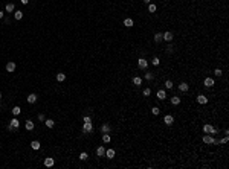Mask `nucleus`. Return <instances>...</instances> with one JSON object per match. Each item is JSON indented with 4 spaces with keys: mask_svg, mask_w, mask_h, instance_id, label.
Here are the masks:
<instances>
[{
    "mask_svg": "<svg viewBox=\"0 0 229 169\" xmlns=\"http://www.w3.org/2000/svg\"><path fill=\"white\" fill-rule=\"evenodd\" d=\"M82 131H84V133H92V131H93V125H92V122H84V125H82Z\"/></svg>",
    "mask_w": 229,
    "mask_h": 169,
    "instance_id": "1",
    "label": "nucleus"
},
{
    "mask_svg": "<svg viewBox=\"0 0 229 169\" xmlns=\"http://www.w3.org/2000/svg\"><path fill=\"white\" fill-rule=\"evenodd\" d=\"M18 126H20V120L14 117V119L11 120V123H9V126H8V128H9V130H12V128H18Z\"/></svg>",
    "mask_w": 229,
    "mask_h": 169,
    "instance_id": "2",
    "label": "nucleus"
},
{
    "mask_svg": "<svg viewBox=\"0 0 229 169\" xmlns=\"http://www.w3.org/2000/svg\"><path fill=\"white\" fill-rule=\"evenodd\" d=\"M203 85H205L206 88H211L212 85H214V79H212V78H205V81H203Z\"/></svg>",
    "mask_w": 229,
    "mask_h": 169,
    "instance_id": "3",
    "label": "nucleus"
},
{
    "mask_svg": "<svg viewBox=\"0 0 229 169\" xmlns=\"http://www.w3.org/2000/svg\"><path fill=\"white\" fill-rule=\"evenodd\" d=\"M137 65H139V69H147L148 67V61L145 58H141L139 61H137Z\"/></svg>",
    "mask_w": 229,
    "mask_h": 169,
    "instance_id": "4",
    "label": "nucleus"
},
{
    "mask_svg": "<svg viewBox=\"0 0 229 169\" xmlns=\"http://www.w3.org/2000/svg\"><path fill=\"white\" fill-rule=\"evenodd\" d=\"M197 102H199V104H202V105H205V104H208V98L205 96V94H199V96H197Z\"/></svg>",
    "mask_w": 229,
    "mask_h": 169,
    "instance_id": "5",
    "label": "nucleus"
},
{
    "mask_svg": "<svg viewBox=\"0 0 229 169\" xmlns=\"http://www.w3.org/2000/svg\"><path fill=\"white\" fill-rule=\"evenodd\" d=\"M164 122H165V125H173V122H174V117L171 116V114H166V116L164 117Z\"/></svg>",
    "mask_w": 229,
    "mask_h": 169,
    "instance_id": "6",
    "label": "nucleus"
},
{
    "mask_svg": "<svg viewBox=\"0 0 229 169\" xmlns=\"http://www.w3.org/2000/svg\"><path fill=\"white\" fill-rule=\"evenodd\" d=\"M53 164H55V160H53V158H51V157L44 158V166L46 168H52Z\"/></svg>",
    "mask_w": 229,
    "mask_h": 169,
    "instance_id": "7",
    "label": "nucleus"
},
{
    "mask_svg": "<svg viewBox=\"0 0 229 169\" xmlns=\"http://www.w3.org/2000/svg\"><path fill=\"white\" fill-rule=\"evenodd\" d=\"M26 99H28V102H29V104H35L38 98H37V94H35V93H31V94H29V96L26 98Z\"/></svg>",
    "mask_w": 229,
    "mask_h": 169,
    "instance_id": "8",
    "label": "nucleus"
},
{
    "mask_svg": "<svg viewBox=\"0 0 229 169\" xmlns=\"http://www.w3.org/2000/svg\"><path fill=\"white\" fill-rule=\"evenodd\" d=\"M6 70H8L9 73H12V72L15 70V63H14V61H9V63L6 64Z\"/></svg>",
    "mask_w": 229,
    "mask_h": 169,
    "instance_id": "9",
    "label": "nucleus"
},
{
    "mask_svg": "<svg viewBox=\"0 0 229 169\" xmlns=\"http://www.w3.org/2000/svg\"><path fill=\"white\" fill-rule=\"evenodd\" d=\"M157 99H160V101H164L165 98H166V93H165V90H157Z\"/></svg>",
    "mask_w": 229,
    "mask_h": 169,
    "instance_id": "10",
    "label": "nucleus"
},
{
    "mask_svg": "<svg viewBox=\"0 0 229 169\" xmlns=\"http://www.w3.org/2000/svg\"><path fill=\"white\" fill-rule=\"evenodd\" d=\"M96 155H98V157H102V155H106V148H104V146H98Z\"/></svg>",
    "mask_w": 229,
    "mask_h": 169,
    "instance_id": "11",
    "label": "nucleus"
},
{
    "mask_svg": "<svg viewBox=\"0 0 229 169\" xmlns=\"http://www.w3.org/2000/svg\"><path fill=\"white\" fill-rule=\"evenodd\" d=\"M24 128H26L28 131H32V130H34V122H32V120H26V123H24Z\"/></svg>",
    "mask_w": 229,
    "mask_h": 169,
    "instance_id": "12",
    "label": "nucleus"
},
{
    "mask_svg": "<svg viewBox=\"0 0 229 169\" xmlns=\"http://www.w3.org/2000/svg\"><path fill=\"white\" fill-rule=\"evenodd\" d=\"M40 146H41V145H40V142H38V140H34V142H31V148H32V149L38 151V149H40Z\"/></svg>",
    "mask_w": 229,
    "mask_h": 169,
    "instance_id": "13",
    "label": "nucleus"
},
{
    "mask_svg": "<svg viewBox=\"0 0 229 169\" xmlns=\"http://www.w3.org/2000/svg\"><path fill=\"white\" fill-rule=\"evenodd\" d=\"M133 24H135V22H133L131 18H125V20H124V26H125V27H131Z\"/></svg>",
    "mask_w": 229,
    "mask_h": 169,
    "instance_id": "14",
    "label": "nucleus"
},
{
    "mask_svg": "<svg viewBox=\"0 0 229 169\" xmlns=\"http://www.w3.org/2000/svg\"><path fill=\"white\" fill-rule=\"evenodd\" d=\"M188 88H189V85L186 84V82H182V84L179 85V90H180V92H188Z\"/></svg>",
    "mask_w": 229,
    "mask_h": 169,
    "instance_id": "15",
    "label": "nucleus"
},
{
    "mask_svg": "<svg viewBox=\"0 0 229 169\" xmlns=\"http://www.w3.org/2000/svg\"><path fill=\"white\" fill-rule=\"evenodd\" d=\"M44 125L47 126V128H53V125H55V122H53L52 119H46V120H44Z\"/></svg>",
    "mask_w": 229,
    "mask_h": 169,
    "instance_id": "16",
    "label": "nucleus"
},
{
    "mask_svg": "<svg viewBox=\"0 0 229 169\" xmlns=\"http://www.w3.org/2000/svg\"><path fill=\"white\" fill-rule=\"evenodd\" d=\"M110 130H112V126L109 125V123H104V125L101 126V131H102V133H110Z\"/></svg>",
    "mask_w": 229,
    "mask_h": 169,
    "instance_id": "17",
    "label": "nucleus"
},
{
    "mask_svg": "<svg viewBox=\"0 0 229 169\" xmlns=\"http://www.w3.org/2000/svg\"><path fill=\"white\" fill-rule=\"evenodd\" d=\"M211 142H212V136H209V134L203 136V143H206V145H209Z\"/></svg>",
    "mask_w": 229,
    "mask_h": 169,
    "instance_id": "18",
    "label": "nucleus"
},
{
    "mask_svg": "<svg viewBox=\"0 0 229 169\" xmlns=\"http://www.w3.org/2000/svg\"><path fill=\"white\" fill-rule=\"evenodd\" d=\"M162 35H164V40L165 41H171L173 40V34H171V32H165V34H162Z\"/></svg>",
    "mask_w": 229,
    "mask_h": 169,
    "instance_id": "19",
    "label": "nucleus"
},
{
    "mask_svg": "<svg viewBox=\"0 0 229 169\" xmlns=\"http://www.w3.org/2000/svg\"><path fill=\"white\" fill-rule=\"evenodd\" d=\"M154 41H156V43H160V41H164V35H162L160 32H157V34L154 35Z\"/></svg>",
    "mask_w": 229,
    "mask_h": 169,
    "instance_id": "20",
    "label": "nucleus"
},
{
    "mask_svg": "<svg viewBox=\"0 0 229 169\" xmlns=\"http://www.w3.org/2000/svg\"><path fill=\"white\" fill-rule=\"evenodd\" d=\"M14 18H15V20H22V18H23V12H22V11H15V12H14Z\"/></svg>",
    "mask_w": 229,
    "mask_h": 169,
    "instance_id": "21",
    "label": "nucleus"
},
{
    "mask_svg": "<svg viewBox=\"0 0 229 169\" xmlns=\"http://www.w3.org/2000/svg\"><path fill=\"white\" fill-rule=\"evenodd\" d=\"M106 157H107V158H113V157H115V151H113V149H107V151H106Z\"/></svg>",
    "mask_w": 229,
    "mask_h": 169,
    "instance_id": "22",
    "label": "nucleus"
},
{
    "mask_svg": "<svg viewBox=\"0 0 229 169\" xmlns=\"http://www.w3.org/2000/svg\"><path fill=\"white\" fill-rule=\"evenodd\" d=\"M5 9H6V12H12V11L15 9V5H14V3H8Z\"/></svg>",
    "mask_w": 229,
    "mask_h": 169,
    "instance_id": "23",
    "label": "nucleus"
},
{
    "mask_svg": "<svg viewBox=\"0 0 229 169\" xmlns=\"http://www.w3.org/2000/svg\"><path fill=\"white\" fill-rule=\"evenodd\" d=\"M171 104L173 105H179V104H180V98H179V96H173L171 98Z\"/></svg>",
    "mask_w": 229,
    "mask_h": 169,
    "instance_id": "24",
    "label": "nucleus"
},
{
    "mask_svg": "<svg viewBox=\"0 0 229 169\" xmlns=\"http://www.w3.org/2000/svg\"><path fill=\"white\" fill-rule=\"evenodd\" d=\"M203 131H205L206 134H211V131H212V125H209V123H206V125L203 126Z\"/></svg>",
    "mask_w": 229,
    "mask_h": 169,
    "instance_id": "25",
    "label": "nucleus"
},
{
    "mask_svg": "<svg viewBox=\"0 0 229 169\" xmlns=\"http://www.w3.org/2000/svg\"><path fill=\"white\" fill-rule=\"evenodd\" d=\"M133 84H135V85H141V84H142V78L135 76V78H133Z\"/></svg>",
    "mask_w": 229,
    "mask_h": 169,
    "instance_id": "26",
    "label": "nucleus"
},
{
    "mask_svg": "<svg viewBox=\"0 0 229 169\" xmlns=\"http://www.w3.org/2000/svg\"><path fill=\"white\" fill-rule=\"evenodd\" d=\"M102 142H104V143H110V134H109V133H104V136H102Z\"/></svg>",
    "mask_w": 229,
    "mask_h": 169,
    "instance_id": "27",
    "label": "nucleus"
},
{
    "mask_svg": "<svg viewBox=\"0 0 229 169\" xmlns=\"http://www.w3.org/2000/svg\"><path fill=\"white\" fill-rule=\"evenodd\" d=\"M64 79H66V75H64V73H57V81H58V82H63Z\"/></svg>",
    "mask_w": 229,
    "mask_h": 169,
    "instance_id": "28",
    "label": "nucleus"
},
{
    "mask_svg": "<svg viewBox=\"0 0 229 169\" xmlns=\"http://www.w3.org/2000/svg\"><path fill=\"white\" fill-rule=\"evenodd\" d=\"M20 113H22V108H20V107H14V108H12V114H14V116H18Z\"/></svg>",
    "mask_w": 229,
    "mask_h": 169,
    "instance_id": "29",
    "label": "nucleus"
},
{
    "mask_svg": "<svg viewBox=\"0 0 229 169\" xmlns=\"http://www.w3.org/2000/svg\"><path fill=\"white\" fill-rule=\"evenodd\" d=\"M153 78H154V75H153L151 72H147V73H145V79H147V81H151Z\"/></svg>",
    "mask_w": 229,
    "mask_h": 169,
    "instance_id": "30",
    "label": "nucleus"
},
{
    "mask_svg": "<svg viewBox=\"0 0 229 169\" xmlns=\"http://www.w3.org/2000/svg\"><path fill=\"white\" fill-rule=\"evenodd\" d=\"M151 113H153V114H154V116H157V114H159V113H160V110H159V107H153V108H151Z\"/></svg>",
    "mask_w": 229,
    "mask_h": 169,
    "instance_id": "31",
    "label": "nucleus"
},
{
    "mask_svg": "<svg viewBox=\"0 0 229 169\" xmlns=\"http://www.w3.org/2000/svg\"><path fill=\"white\" fill-rule=\"evenodd\" d=\"M173 85H174V84H173V81H166V82H165V88H168V90H171V88H173Z\"/></svg>",
    "mask_w": 229,
    "mask_h": 169,
    "instance_id": "32",
    "label": "nucleus"
},
{
    "mask_svg": "<svg viewBox=\"0 0 229 169\" xmlns=\"http://www.w3.org/2000/svg\"><path fill=\"white\" fill-rule=\"evenodd\" d=\"M214 75H215V76H218V78H220V76H222V75H223V72H222V69H215V70H214Z\"/></svg>",
    "mask_w": 229,
    "mask_h": 169,
    "instance_id": "33",
    "label": "nucleus"
},
{
    "mask_svg": "<svg viewBox=\"0 0 229 169\" xmlns=\"http://www.w3.org/2000/svg\"><path fill=\"white\" fill-rule=\"evenodd\" d=\"M159 63H160V61H159V58H157V56H156V58H153V61H151V64H153V65H156V67L159 65Z\"/></svg>",
    "mask_w": 229,
    "mask_h": 169,
    "instance_id": "34",
    "label": "nucleus"
},
{
    "mask_svg": "<svg viewBox=\"0 0 229 169\" xmlns=\"http://www.w3.org/2000/svg\"><path fill=\"white\" fill-rule=\"evenodd\" d=\"M142 93H144V96H150V94H151V90H150V88H144Z\"/></svg>",
    "mask_w": 229,
    "mask_h": 169,
    "instance_id": "35",
    "label": "nucleus"
},
{
    "mask_svg": "<svg viewBox=\"0 0 229 169\" xmlns=\"http://www.w3.org/2000/svg\"><path fill=\"white\" fill-rule=\"evenodd\" d=\"M228 142H229V137H228V136H224L222 140H218V143H228Z\"/></svg>",
    "mask_w": 229,
    "mask_h": 169,
    "instance_id": "36",
    "label": "nucleus"
},
{
    "mask_svg": "<svg viewBox=\"0 0 229 169\" xmlns=\"http://www.w3.org/2000/svg\"><path fill=\"white\" fill-rule=\"evenodd\" d=\"M156 9H157L156 5H150V6H148V11H150V12H156Z\"/></svg>",
    "mask_w": 229,
    "mask_h": 169,
    "instance_id": "37",
    "label": "nucleus"
},
{
    "mask_svg": "<svg viewBox=\"0 0 229 169\" xmlns=\"http://www.w3.org/2000/svg\"><path fill=\"white\" fill-rule=\"evenodd\" d=\"M80 158H81V160H87V158H89V155H87V152H82V154L80 155Z\"/></svg>",
    "mask_w": 229,
    "mask_h": 169,
    "instance_id": "38",
    "label": "nucleus"
},
{
    "mask_svg": "<svg viewBox=\"0 0 229 169\" xmlns=\"http://www.w3.org/2000/svg\"><path fill=\"white\" fill-rule=\"evenodd\" d=\"M211 143H214V145H218V140H217V139H214V137H212V142H211Z\"/></svg>",
    "mask_w": 229,
    "mask_h": 169,
    "instance_id": "39",
    "label": "nucleus"
},
{
    "mask_svg": "<svg viewBox=\"0 0 229 169\" xmlns=\"http://www.w3.org/2000/svg\"><path fill=\"white\" fill-rule=\"evenodd\" d=\"M84 122H92V119H90L89 116H86V117H84Z\"/></svg>",
    "mask_w": 229,
    "mask_h": 169,
    "instance_id": "40",
    "label": "nucleus"
},
{
    "mask_svg": "<svg viewBox=\"0 0 229 169\" xmlns=\"http://www.w3.org/2000/svg\"><path fill=\"white\" fill-rule=\"evenodd\" d=\"M20 2H22V3H23V5H26V3L29 2V0H20Z\"/></svg>",
    "mask_w": 229,
    "mask_h": 169,
    "instance_id": "41",
    "label": "nucleus"
},
{
    "mask_svg": "<svg viewBox=\"0 0 229 169\" xmlns=\"http://www.w3.org/2000/svg\"><path fill=\"white\" fill-rule=\"evenodd\" d=\"M0 18H3V11H0Z\"/></svg>",
    "mask_w": 229,
    "mask_h": 169,
    "instance_id": "42",
    "label": "nucleus"
},
{
    "mask_svg": "<svg viewBox=\"0 0 229 169\" xmlns=\"http://www.w3.org/2000/svg\"><path fill=\"white\" fill-rule=\"evenodd\" d=\"M144 2H145V3H150V2H151V0H144Z\"/></svg>",
    "mask_w": 229,
    "mask_h": 169,
    "instance_id": "43",
    "label": "nucleus"
},
{
    "mask_svg": "<svg viewBox=\"0 0 229 169\" xmlns=\"http://www.w3.org/2000/svg\"><path fill=\"white\" fill-rule=\"evenodd\" d=\"M0 99H2V93H0Z\"/></svg>",
    "mask_w": 229,
    "mask_h": 169,
    "instance_id": "44",
    "label": "nucleus"
}]
</instances>
